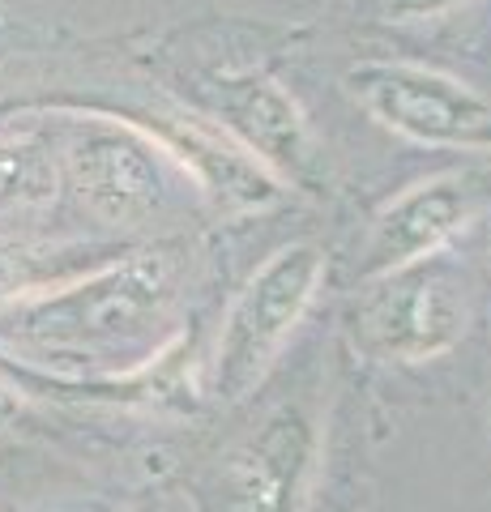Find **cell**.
I'll use <instances>...</instances> for the list:
<instances>
[{
    "instance_id": "obj_2",
    "label": "cell",
    "mask_w": 491,
    "mask_h": 512,
    "mask_svg": "<svg viewBox=\"0 0 491 512\" xmlns=\"http://www.w3.org/2000/svg\"><path fill=\"white\" fill-rule=\"evenodd\" d=\"M325 461L321 384L282 393L197 478V512H308Z\"/></svg>"
},
{
    "instance_id": "obj_4",
    "label": "cell",
    "mask_w": 491,
    "mask_h": 512,
    "mask_svg": "<svg viewBox=\"0 0 491 512\" xmlns=\"http://www.w3.org/2000/svg\"><path fill=\"white\" fill-rule=\"evenodd\" d=\"M474 320V286L453 252L355 282L342 312L346 338L376 363H427L457 350Z\"/></svg>"
},
{
    "instance_id": "obj_13",
    "label": "cell",
    "mask_w": 491,
    "mask_h": 512,
    "mask_svg": "<svg viewBox=\"0 0 491 512\" xmlns=\"http://www.w3.org/2000/svg\"><path fill=\"white\" fill-rule=\"evenodd\" d=\"M13 406H18V402H13V393L5 389V384H0V419H5V414H13Z\"/></svg>"
},
{
    "instance_id": "obj_3",
    "label": "cell",
    "mask_w": 491,
    "mask_h": 512,
    "mask_svg": "<svg viewBox=\"0 0 491 512\" xmlns=\"http://www.w3.org/2000/svg\"><path fill=\"white\" fill-rule=\"evenodd\" d=\"M325 278L329 248L321 239H291L244 278L210 350V397L218 406H244L261 389L308 320Z\"/></svg>"
},
{
    "instance_id": "obj_8",
    "label": "cell",
    "mask_w": 491,
    "mask_h": 512,
    "mask_svg": "<svg viewBox=\"0 0 491 512\" xmlns=\"http://www.w3.org/2000/svg\"><path fill=\"white\" fill-rule=\"evenodd\" d=\"M491 197V171L453 167L423 175L372 214L355 252V282L393 274L423 256L449 252V239L462 235L483 214Z\"/></svg>"
},
{
    "instance_id": "obj_1",
    "label": "cell",
    "mask_w": 491,
    "mask_h": 512,
    "mask_svg": "<svg viewBox=\"0 0 491 512\" xmlns=\"http://www.w3.org/2000/svg\"><path fill=\"white\" fill-rule=\"evenodd\" d=\"M188 282V239H150L56 291L0 308V325H9V338L43 363L65 359L73 376L94 363L103 367L99 376H120L171 346Z\"/></svg>"
},
{
    "instance_id": "obj_9",
    "label": "cell",
    "mask_w": 491,
    "mask_h": 512,
    "mask_svg": "<svg viewBox=\"0 0 491 512\" xmlns=\"http://www.w3.org/2000/svg\"><path fill=\"white\" fill-rule=\"evenodd\" d=\"M141 133H150L163 154L184 171V180H193L197 192L214 205L218 214H265L287 197V184L278 180L269 167H261L240 141H231L223 128L197 116L188 103L176 107H146L129 120Z\"/></svg>"
},
{
    "instance_id": "obj_5",
    "label": "cell",
    "mask_w": 491,
    "mask_h": 512,
    "mask_svg": "<svg viewBox=\"0 0 491 512\" xmlns=\"http://www.w3.org/2000/svg\"><path fill=\"white\" fill-rule=\"evenodd\" d=\"M342 90L376 128L423 150L491 158V99L462 77L419 60H355Z\"/></svg>"
},
{
    "instance_id": "obj_12",
    "label": "cell",
    "mask_w": 491,
    "mask_h": 512,
    "mask_svg": "<svg viewBox=\"0 0 491 512\" xmlns=\"http://www.w3.org/2000/svg\"><path fill=\"white\" fill-rule=\"evenodd\" d=\"M474 5V0H351V9L363 22L380 26H427V22H445L457 9Z\"/></svg>"
},
{
    "instance_id": "obj_7",
    "label": "cell",
    "mask_w": 491,
    "mask_h": 512,
    "mask_svg": "<svg viewBox=\"0 0 491 512\" xmlns=\"http://www.w3.org/2000/svg\"><path fill=\"white\" fill-rule=\"evenodd\" d=\"M60 184L73 188L77 205L99 218L103 227L133 231L146 227L171 201L163 146L129 120L86 116L73 120L69 137L60 141Z\"/></svg>"
},
{
    "instance_id": "obj_10",
    "label": "cell",
    "mask_w": 491,
    "mask_h": 512,
    "mask_svg": "<svg viewBox=\"0 0 491 512\" xmlns=\"http://www.w3.org/2000/svg\"><path fill=\"white\" fill-rule=\"evenodd\" d=\"M133 248V239L120 235H9L0 239V308L22 299L47 295L56 286H65L73 278L90 274L107 261H116Z\"/></svg>"
},
{
    "instance_id": "obj_11",
    "label": "cell",
    "mask_w": 491,
    "mask_h": 512,
    "mask_svg": "<svg viewBox=\"0 0 491 512\" xmlns=\"http://www.w3.org/2000/svg\"><path fill=\"white\" fill-rule=\"evenodd\" d=\"M60 163L39 133H0V210H35L56 201Z\"/></svg>"
},
{
    "instance_id": "obj_6",
    "label": "cell",
    "mask_w": 491,
    "mask_h": 512,
    "mask_svg": "<svg viewBox=\"0 0 491 512\" xmlns=\"http://www.w3.org/2000/svg\"><path fill=\"white\" fill-rule=\"evenodd\" d=\"M193 111L218 124L231 141L269 167L287 188H325V146L316 137L304 103L261 64L210 69L193 82Z\"/></svg>"
}]
</instances>
